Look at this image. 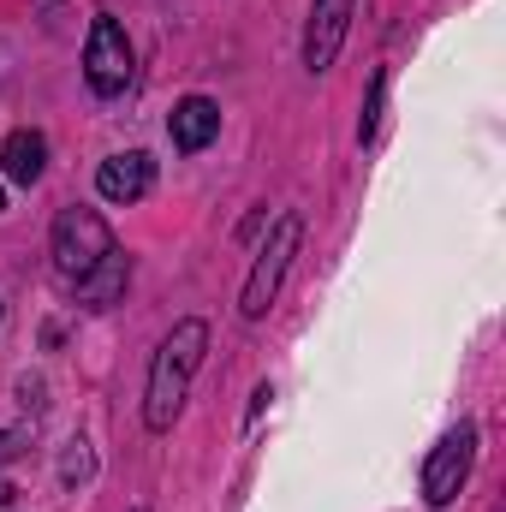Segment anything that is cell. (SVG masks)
Masks as SVG:
<instances>
[{"instance_id":"cell-1","label":"cell","mask_w":506,"mask_h":512,"mask_svg":"<svg viewBox=\"0 0 506 512\" xmlns=\"http://www.w3.org/2000/svg\"><path fill=\"white\" fill-rule=\"evenodd\" d=\"M203 352H209V322H197V316L173 322V334L155 346V358H149V387H143V423H149V435H167V429L179 423Z\"/></svg>"},{"instance_id":"cell-2","label":"cell","mask_w":506,"mask_h":512,"mask_svg":"<svg viewBox=\"0 0 506 512\" xmlns=\"http://www.w3.org/2000/svg\"><path fill=\"white\" fill-rule=\"evenodd\" d=\"M114 251H120V245H114V227H108L96 209H60V215H54L48 256H54V274H60L66 286H78L84 274H96Z\"/></svg>"},{"instance_id":"cell-3","label":"cell","mask_w":506,"mask_h":512,"mask_svg":"<svg viewBox=\"0 0 506 512\" xmlns=\"http://www.w3.org/2000/svg\"><path fill=\"white\" fill-rule=\"evenodd\" d=\"M298 245H304V215H280L274 233H268V245L256 251L251 274H245V292H239V316L245 322H262L268 316V304H274V292H280V280H286Z\"/></svg>"},{"instance_id":"cell-4","label":"cell","mask_w":506,"mask_h":512,"mask_svg":"<svg viewBox=\"0 0 506 512\" xmlns=\"http://www.w3.org/2000/svg\"><path fill=\"white\" fill-rule=\"evenodd\" d=\"M131 72H137V54H131L126 24H120L114 12H102V18L90 24V42H84V84H90L102 102H114V96L131 90Z\"/></svg>"},{"instance_id":"cell-5","label":"cell","mask_w":506,"mask_h":512,"mask_svg":"<svg viewBox=\"0 0 506 512\" xmlns=\"http://www.w3.org/2000/svg\"><path fill=\"white\" fill-rule=\"evenodd\" d=\"M471 465H477V423H453V429L435 441L429 465H423V501L435 512L453 507L459 489H465V477H471Z\"/></svg>"},{"instance_id":"cell-6","label":"cell","mask_w":506,"mask_h":512,"mask_svg":"<svg viewBox=\"0 0 506 512\" xmlns=\"http://www.w3.org/2000/svg\"><path fill=\"white\" fill-rule=\"evenodd\" d=\"M352 6L358 0H316L310 6V24H304V66L310 72H328L340 60V42L352 30Z\"/></svg>"},{"instance_id":"cell-7","label":"cell","mask_w":506,"mask_h":512,"mask_svg":"<svg viewBox=\"0 0 506 512\" xmlns=\"http://www.w3.org/2000/svg\"><path fill=\"white\" fill-rule=\"evenodd\" d=\"M149 185H155V161H149L143 149L108 155V161L96 167V191H102L108 203H137V197H149Z\"/></svg>"},{"instance_id":"cell-8","label":"cell","mask_w":506,"mask_h":512,"mask_svg":"<svg viewBox=\"0 0 506 512\" xmlns=\"http://www.w3.org/2000/svg\"><path fill=\"white\" fill-rule=\"evenodd\" d=\"M167 137H173V149H179V155L209 149V143L221 137V108H215L209 96H185V102L173 108V120H167Z\"/></svg>"},{"instance_id":"cell-9","label":"cell","mask_w":506,"mask_h":512,"mask_svg":"<svg viewBox=\"0 0 506 512\" xmlns=\"http://www.w3.org/2000/svg\"><path fill=\"white\" fill-rule=\"evenodd\" d=\"M42 167H48V137H42V131H12V137L0 143V173H6L12 185H36Z\"/></svg>"},{"instance_id":"cell-10","label":"cell","mask_w":506,"mask_h":512,"mask_svg":"<svg viewBox=\"0 0 506 512\" xmlns=\"http://www.w3.org/2000/svg\"><path fill=\"white\" fill-rule=\"evenodd\" d=\"M126 280H131V262H126V251H114L108 262H102V268H96V274H84V280H78L72 292H78V298H84L90 310H108V304H114V298L126 292Z\"/></svg>"},{"instance_id":"cell-11","label":"cell","mask_w":506,"mask_h":512,"mask_svg":"<svg viewBox=\"0 0 506 512\" xmlns=\"http://www.w3.org/2000/svg\"><path fill=\"white\" fill-rule=\"evenodd\" d=\"M381 102H387V66H376V78H370V96H364V120H358V143H370L381 126Z\"/></svg>"},{"instance_id":"cell-12","label":"cell","mask_w":506,"mask_h":512,"mask_svg":"<svg viewBox=\"0 0 506 512\" xmlns=\"http://www.w3.org/2000/svg\"><path fill=\"white\" fill-rule=\"evenodd\" d=\"M6 459H12V435L0 429V507L12 501V483H6Z\"/></svg>"},{"instance_id":"cell-13","label":"cell","mask_w":506,"mask_h":512,"mask_svg":"<svg viewBox=\"0 0 506 512\" xmlns=\"http://www.w3.org/2000/svg\"><path fill=\"white\" fill-rule=\"evenodd\" d=\"M0 209H6V191H0Z\"/></svg>"}]
</instances>
